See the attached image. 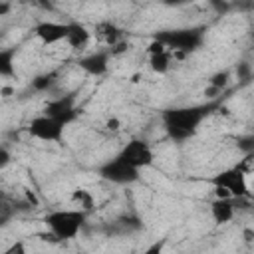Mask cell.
<instances>
[{"label": "cell", "mask_w": 254, "mask_h": 254, "mask_svg": "<svg viewBox=\"0 0 254 254\" xmlns=\"http://www.w3.org/2000/svg\"><path fill=\"white\" fill-rule=\"evenodd\" d=\"M214 107H216L214 103L171 107L163 111V127L173 141H187L198 131L200 123L212 113Z\"/></svg>", "instance_id": "obj_1"}, {"label": "cell", "mask_w": 254, "mask_h": 254, "mask_svg": "<svg viewBox=\"0 0 254 254\" xmlns=\"http://www.w3.org/2000/svg\"><path fill=\"white\" fill-rule=\"evenodd\" d=\"M85 220H87V212L69 206V208L50 210L44 216V226L48 228L52 238L64 242V240H73L85 226Z\"/></svg>", "instance_id": "obj_2"}, {"label": "cell", "mask_w": 254, "mask_h": 254, "mask_svg": "<svg viewBox=\"0 0 254 254\" xmlns=\"http://www.w3.org/2000/svg\"><path fill=\"white\" fill-rule=\"evenodd\" d=\"M155 42L163 44L165 50L171 54H190L198 50L204 42L202 28H177V30H165L155 34Z\"/></svg>", "instance_id": "obj_3"}, {"label": "cell", "mask_w": 254, "mask_h": 254, "mask_svg": "<svg viewBox=\"0 0 254 254\" xmlns=\"http://www.w3.org/2000/svg\"><path fill=\"white\" fill-rule=\"evenodd\" d=\"M216 190V198H242L250 196L248 190V175L236 165L232 169H224L210 179Z\"/></svg>", "instance_id": "obj_4"}, {"label": "cell", "mask_w": 254, "mask_h": 254, "mask_svg": "<svg viewBox=\"0 0 254 254\" xmlns=\"http://www.w3.org/2000/svg\"><path fill=\"white\" fill-rule=\"evenodd\" d=\"M117 157L123 163H127L129 167L137 169V171L147 169V167H151L155 163V151L143 139H131L129 143H125L121 147V151L117 153Z\"/></svg>", "instance_id": "obj_5"}, {"label": "cell", "mask_w": 254, "mask_h": 254, "mask_svg": "<svg viewBox=\"0 0 254 254\" xmlns=\"http://www.w3.org/2000/svg\"><path fill=\"white\" fill-rule=\"evenodd\" d=\"M97 173L101 179L113 183V185H131L135 181H139V173L137 169L129 167L127 163H123L117 155L113 159H107L103 165L97 167Z\"/></svg>", "instance_id": "obj_6"}, {"label": "cell", "mask_w": 254, "mask_h": 254, "mask_svg": "<svg viewBox=\"0 0 254 254\" xmlns=\"http://www.w3.org/2000/svg\"><path fill=\"white\" fill-rule=\"evenodd\" d=\"M64 125L58 123L56 119L40 113L36 117H32V121L28 123V133L30 137L38 139V141H46V143H60L64 139Z\"/></svg>", "instance_id": "obj_7"}, {"label": "cell", "mask_w": 254, "mask_h": 254, "mask_svg": "<svg viewBox=\"0 0 254 254\" xmlns=\"http://www.w3.org/2000/svg\"><path fill=\"white\" fill-rule=\"evenodd\" d=\"M42 113L52 117V119H56L58 123H62L65 127V125H69V123H73L77 119L79 111H77V103H75L73 95H60V97L50 99Z\"/></svg>", "instance_id": "obj_8"}, {"label": "cell", "mask_w": 254, "mask_h": 254, "mask_svg": "<svg viewBox=\"0 0 254 254\" xmlns=\"http://www.w3.org/2000/svg\"><path fill=\"white\" fill-rule=\"evenodd\" d=\"M34 34L44 46H56L60 42H65L67 22L64 24V22H56V20H42L34 26Z\"/></svg>", "instance_id": "obj_9"}, {"label": "cell", "mask_w": 254, "mask_h": 254, "mask_svg": "<svg viewBox=\"0 0 254 254\" xmlns=\"http://www.w3.org/2000/svg\"><path fill=\"white\" fill-rule=\"evenodd\" d=\"M109 60H111L109 50H97V52H89L87 56L79 58L77 65L89 75H103L109 69Z\"/></svg>", "instance_id": "obj_10"}, {"label": "cell", "mask_w": 254, "mask_h": 254, "mask_svg": "<svg viewBox=\"0 0 254 254\" xmlns=\"http://www.w3.org/2000/svg\"><path fill=\"white\" fill-rule=\"evenodd\" d=\"M91 34H93L101 44H105V46H109V48H113V46H117L119 42H123V30H121L117 24H113L111 20L97 22Z\"/></svg>", "instance_id": "obj_11"}, {"label": "cell", "mask_w": 254, "mask_h": 254, "mask_svg": "<svg viewBox=\"0 0 254 254\" xmlns=\"http://www.w3.org/2000/svg\"><path fill=\"white\" fill-rule=\"evenodd\" d=\"M91 42V30L83 26L81 22H67V34H65V44L71 50H83Z\"/></svg>", "instance_id": "obj_12"}, {"label": "cell", "mask_w": 254, "mask_h": 254, "mask_svg": "<svg viewBox=\"0 0 254 254\" xmlns=\"http://www.w3.org/2000/svg\"><path fill=\"white\" fill-rule=\"evenodd\" d=\"M234 198H214L210 202V216L216 224H226L234 218L236 208H234Z\"/></svg>", "instance_id": "obj_13"}, {"label": "cell", "mask_w": 254, "mask_h": 254, "mask_svg": "<svg viewBox=\"0 0 254 254\" xmlns=\"http://www.w3.org/2000/svg\"><path fill=\"white\" fill-rule=\"evenodd\" d=\"M69 204H71V208H77V210L89 214L95 208V196L87 189H73L69 194Z\"/></svg>", "instance_id": "obj_14"}, {"label": "cell", "mask_w": 254, "mask_h": 254, "mask_svg": "<svg viewBox=\"0 0 254 254\" xmlns=\"http://www.w3.org/2000/svg\"><path fill=\"white\" fill-rule=\"evenodd\" d=\"M18 48H0V77H12L16 73Z\"/></svg>", "instance_id": "obj_15"}, {"label": "cell", "mask_w": 254, "mask_h": 254, "mask_svg": "<svg viewBox=\"0 0 254 254\" xmlns=\"http://www.w3.org/2000/svg\"><path fill=\"white\" fill-rule=\"evenodd\" d=\"M171 62H173V54L169 50L159 52V54H149V67L151 71L159 75H165L171 69Z\"/></svg>", "instance_id": "obj_16"}, {"label": "cell", "mask_w": 254, "mask_h": 254, "mask_svg": "<svg viewBox=\"0 0 254 254\" xmlns=\"http://www.w3.org/2000/svg\"><path fill=\"white\" fill-rule=\"evenodd\" d=\"M228 83H230V71L220 69L208 77V89L204 93H208V97H214V93H222L228 87Z\"/></svg>", "instance_id": "obj_17"}, {"label": "cell", "mask_w": 254, "mask_h": 254, "mask_svg": "<svg viewBox=\"0 0 254 254\" xmlns=\"http://www.w3.org/2000/svg\"><path fill=\"white\" fill-rule=\"evenodd\" d=\"M56 79H58V73L46 71V73H40V75H36V77L32 79V87H34L36 91H48V89L56 83Z\"/></svg>", "instance_id": "obj_18"}, {"label": "cell", "mask_w": 254, "mask_h": 254, "mask_svg": "<svg viewBox=\"0 0 254 254\" xmlns=\"http://www.w3.org/2000/svg\"><path fill=\"white\" fill-rule=\"evenodd\" d=\"M2 254H30V252H28V246L24 240H14L12 244H8L2 250Z\"/></svg>", "instance_id": "obj_19"}, {"label": "cell", "mask_w": 254, "mask_h": 254, "mask_svg": "<svg viewBox=\"0 0 254 254\" xmlns=\"http://www.w3.org/2000/svg\"><path fill=\"white\" fill-rule=\"evenodd\" d=\"M165 244H167V238H159V240L151 242L141 254H163L165 252Z\"/></svg>", "instance_id": "obj_20"}, {"label": "cell", "mask_w": 254, "mask_h": 254, "mask_svg": "<svg viewBox=\"0 0 254 254\" xmlns=\"http://www.w3.org/2000/svg\"><path fill=\"white\" fill-rule=\"evenodd\" d=\"M236 73H238V79L248 81V79H250V75H252L250 64H248V62H240V64H238V67H236Z\"/></svg>", "instance_id": "obj_21"}, {"label": "cell", "mask_w": 254, "mask_h": 254, "mask_svg": "<svg viewBox=\"0 0 254 254\" xmlns=\"http://www.w3.org/2000/svg\"><path fill=\"white\" fill-rule=\"evenodd\" d=\"M12 163V151L6 145H0V169H6Z\"/></svg>", "instance_id": "obj_22"}, {"label": "cell", "mask_w": 254, "mask_h": 254, "mask_svg": "<svg viewBox=\"0 0 254 254\" xmlns=\"http://www.w3.org/2000/svg\"><path fill=\"white\" fill-rule=\"evenodd\" d=\"M14 210V206H12V200L4 194V192H0V216H6L8 212H12Z\"/></svg>", "instance_id": "obj_23"}, {"label": "cell", "mask_w": 254, "mask_h": 254, "mask_svg": "<svg viewBox=\"0 0 254 254\" xmlns=\"http://www.w3.org/2000/svg\"><path fill=\"white\" fill-rule=\"evenodd\" d=\"M105 129L111 131V133H117V131L121 129V119H119V117H109V119L105 121Z\"/></svg>", "instance_id": "obj_24"}, {"label": "cell", "mask_w": 254, "mask_h": 254, "mask_svg": "<svg viewBox=\"0 0 254 254\" xmlns=\"http://www.w3.org/2000/svg\"><path fill=\"white\" fill-rule=\"evenodd\" d=\"M10 10H12V4H8V2H0V16L8 14Z\"/></svg>", "instance_id": "obj_25"}, {"label": "cell", "mask_w": 254, "mask_h": 254, "mask_svg": "<svg viewBox=\"0 0 254 254\" xmlns=\"http://www.w3.org/2000/svg\"><path fill=\"white\" fill-rule=\"evenodd\" d=\"M12 91H14V89H12V87H2V89H0V93H2V95H4V97H8V95H10V93H12Z\"/></svg>", "instance_id": "obj_26"}, {"label": "cell", "mask_w": 254, "mask_h": 254, "mask_svg": "<svg viewBox=\"0 0 254 254\" xmlns=\"http://www.w3.org/2000/svg\"><path fill=\"white\" fill-rule=\"evenodd\" d=\"M0 42H2V32H0Z\"/></svg>", "instance_id": "obj_27"}]
</instances>
